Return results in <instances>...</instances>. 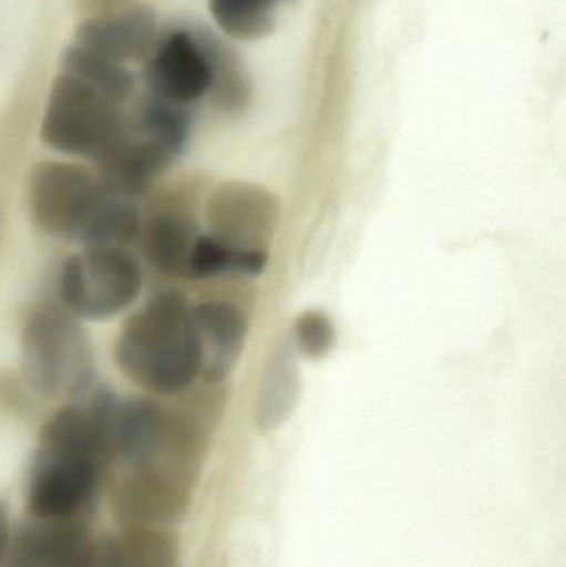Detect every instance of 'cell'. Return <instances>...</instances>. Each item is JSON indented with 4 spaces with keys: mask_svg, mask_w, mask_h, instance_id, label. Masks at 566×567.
I'll return each mask as SVG.
<instances>
[{
    "mask_svg": "<svg viewBox=\"0 0 566 567\" xmlns=\"http://www.w3.org/2000/svg\"><path fill=\"white\" fill-rule=\"evenodd\" d=\"M119 402L112 390L92 389L43 423L27 482L29 516L89 518L113 462Z\"/></svg>",
    "mask_w": 566,
    "mask_h": 567,
    "instance_id": "1",
    "label": "cell"
},
{
    "mask_svg": "<svg viewBox=\"0 0 566 567\" xmlns=\"http://www.w3.org/2000/svg\"><path fill=\"white\" fill-rule=\"evenodd\" d=\"M113 359L126 379L153 395L186 392L203 370L189 300L178 290L153 296L120 330Z\"/></svg>",
    "mask_w": 566,
    "mask_h": 567,
    "instance_id": "2",
    "label": "cell"
},
{
    "mask_svg": "<svg viewBox=\"0 0 566 567\" xmlns=\"http://www.w3.org/2000/svg\"><path fill=\"white\" fill-rule=\"evenodd\" d=\"M212 446V422L195 409L153 399L120 400L112 429L113 460L125 472L158 473L196 489Z\"/></svg>",
    "mask_w": 566,
    "mask_h": 567,
    "instance_id": "3",
    "label": "cell"
},
{
    "mask_svg": "<svg viewBox=\"0 0 566 567\" xmlns=\"http://www.w3.org/2000/svg\"><path fill=\"white\" fill-rule=\"evenodd\" d=\"M20 367L30 389L45 399H83L93 389L92 343L66 310L30 313L20 333Z\"/></svg>",
    "mask_w": 566,
    "mask_h": 567,
    "instance_id": "4",
    "label": "cell"
},
{
    "mask_svg": "<svg viewBox=\"0 0 566 567\" xmlns=\"http://www.w3.org/2000/svg\"><path fill=\"white\" fill-rule=\"evenodd\" d=\"M132 128L125 105L76 76L59 72L40 125L43 145L62 155L100 162Z\"/></svg>",
    "mask_w": 566,
    "mask_h": 567,
    "instance_id": "5",
    "label": "cell"
},
{
    "mask_svg": "<svg viewBox=\"0 0 566 567\" xmlns=\"http://www.w3.org/2000/svg\"><path fill=\"white\" fill-rule=\"evenodd\" d=\"M143 281L142 265L125 248L83 249L63 262L59 296L75 319H112L135 302Z\"/></svg>",
    "mask_w": 566,
    "mask_h": 567,
    "instance_id": "6",
    "label": "cell"
},
{
    "mask_svg": "<svg viewBox=\"0 0 566 567\" xmlns=\"http://www.w3.org/2000/svg\"><path fill=\"white\" fill-rule=\"evenodd\" d=\"M103 185L75 163H37L30 173L29 212L33 225L50 238L76 243L92 216Z\"/></svg>",
    "mask_w": 566,
    "mask_h": 567,
    "instance_id": "7",
    "label": "cell"
},
{
    "mask_svg": "<svg viewBox=\"0 0 566 567\" xmlns=\"http://www.w3.org/2000/svg\"><path fill=\"white\" fill-rule=\"evenodd\" d=\"M142 76L148 95L176 105L192 106L208 95L212 63L196 29L173 27L159 32L143 62Z\"/></svg>",
    "mask_w": 566,
    "mask_h": 567,
    "instance_id": "8",
    "label": "cell"
},
{
    "mask_svg": "<svg viewBox=\"0 0 566 567\" xmlns=\"http://www.w3.org/2000/svg\"><path fill=\"white\" fill-rule=\"evenodd\" d=\"M206 219L213 238L228 248L266 251L278 226L279 205L261 186L231 182L213 193Z\"/></svg>",
    "mask_w": 566,
    "mask_h": 567,
    "instance_id": "9",
    "label": "cell"
},
{
    "mask_svg": "<svg viewBox=\"0 0 566 567\" xmlns=\"http://www.w3.org/2000/svg\"><path fill=\"white\" fill-rule=\"evenodd\" d=\"M195 489L158 473L125 472L112 492L120 529L176 528L188 519Z\"/></svg>",
    "mask_w": 566,
    "mask_h": 567,
    "instance_id": "10",
    "label": "cell"
},
{
    "mask_svg": "<svg viewBox=\"0 0 566 567\" xmlns=\"http://www.w3.org/2000/svg\"><path fill=\"white\" fill-rule=\"evenodd\" d=\"M93 548L86 519L29 516L12 533L0 567H90Z\"/></svg>",
    "mask_w": 566,
    "mask_h": 567,
    "instance_id": "11",
    "label": "cell"
},
{
    "mask_svg": "<svg viewBox=\"0 0 566 567\" xmlns=\"http://www.w3.org/2000/svg\"><path fill=\"white\" fill-rule=\"evenodd\" d=\"M156 10L148 3H132L119 12L85 17L76 25L75 43L113 62H145L158 40Z\"/></svg>",
    "mask_w": 566,
    "mask_h": 567,
    "instance_id": "12",
    "label": "cell"
},
{
    "mask_svg": "<svg viewBox=\"0 0 566 567\" xmlns=\"http://www.w3.org/2000/svg\"><path fill=\"white\" fill-rule=\"evenodd\" d=\"M203 350L202 377L206 383L228 379L248 339V319L229 300L208 299L192 306Z\"/></svg>",
    "mask_w": 566,
    "mask_h": 567,
    "instance_id": "13",
    "label": "cell"
},
{
    "mask_svg": "<svg viewBox=\"0 0 566 567\" xmlns=\"http://www.w3.org/2000/svg\"><path fill=\"white\" fill-rule=\"evenodd\" d=\"M178 158L162 143L130 128L128 135L95 165L103 185L138 199Z\"/></svg>",
    "mask_w": 566,
    "mask_h": 567,
    "instance_id": "14",
    "label": "cell"
},
{
    "mask_svg": "<svg viewBox=\"0 0 566 567\" xmlns=\"http://www.w3.org/2000/svg\"><path fill=\"white\" fill-rule=\"evenodd\" d=\"M90 567H179V536L169 528L120 529L95 543Z\"/></svg>",
    "mask_w": 566,
    "mask_h": 567,
    "instance_id": "15",
    "label": "cell"
},
{
    "mask_svg": "<svg viewBox=\"0 0 566 567\" xmlns=\"http://www.w3.org/2000/svg\"><path fill=\"white\" fill-rule=\"evenodd\" d=\"M193 216L178 209L156 213L142 228V248L155 271L168 278H188L189 258L198 238Z\"/></svg>",
    "mask_w": 566,
    "mask_h": 567,
    "instance_id": "16",
    "label": "cell"
},
{
    "mask_svg": "<svg viewBox=\"0 0 566 567\" xmlns=\"http://www.w3.org/2000/svg\"><path fill=\"white\" fill-rule=\"evenodd\" d=\"M301 393V377L289 349H279L271 357L265 380L259 385L255 403L256 429L272 433L285 425L298 405Z\"/></svg>",
    "mask_w": 566,
    "mask_h": 567,
    "instance_id": "17",
    "label": "cell"
},
{
    "mask_svg": "<svg viewBox=\"0 0 566 567\" xmlns=\"http://www.w3.org/2000/svg\"><path fill=\"white\" fill-rule=\"evenodd\" d=\"M140 231L142 216L136 199L103 185L102 196L80 233L76 245L83 249L123 248Z\"/></svg>",
    "mask_w": 566,
    "mask_h": 567,
    "instance_id": "18",
    "label": "cell"
},
{
    "mask_svg": "<svg viewBox=\"0 0 566 567\" xmlns=\"http://www.w3.org/2000/svg\"><path fill=\"white\" fill-rule=\"evenodd\" d=\"M59 65L60 72L76 76L122 105L128 103L135 95L136 76L132 70L92 50L83 49L75 42L62 50Z\"/></svg>",
    "mask_w": 566,
    "mask_h": 567,
    "instance_id": "19",
    "label": "cell"
},
{
    "mask_svg": "<svg viewBox=\"0 0 566 567\" xmlns=\"http://www.w3.org/2000/svg\"><path fill=\"white\" fill-rule=\"evenodd\" d=\"M189 109L192 106L176 105L145 93L135 113H130L132 130L182 156L192 136L193 116Z\"/></svg>",
    "mask_w": 566,
    "mask_h": 567,
    "instance_id": "20",
    "label": "cell"
},
{
    "mask_svg": "<svg viewBox=\"0 0 566 567\" xmlns=\"http://www.w3.org/2000/svg\"><path fill=\"white\" fill-rule=\"evenodd\" d=\"M196 32L212 63L213 79L208 93L213 105L219 112H241L249 102V86L238 60L225 43L219 42L218 37L202 29H196Z\"/></svg>",
    "mask_w": 566,
    "mask_h": 567,
    "instance_id": "21",
    "label": "cell"
},
{
    "mask_svg": "<svg viewBox=\"0 0 566 567\" xmlns=\"http://www.w3.org/2000/svg\"><path fill=\"white\" fill-rule=\"evenodd\" d=\"M281 0H209L213 19L226 35L261 39L275 29L272 7Z\"/></svg>",
    "mask_w": 566,
    "mask_h": 567,
    "instance_id": "22",
    "label": "cell"
},
{
    "mask_svg": "<svg viewBox=\"0 0 566 567\" xmlns=\"http://www.w3.org/2000/svg\"><path fill=\"white\" fill-rule=\"evenodd\" d=\"M238 251L213 238L212 235H199L193 246L189 258L188 279L205 281L219 278L226 272H235Z\"/></svg>",
    "mask_w": 566,
    "mask_h": 567,
    "instance_id": "23",
    "label": "cell"
},
{
    "mask_svg": "<svg viewBox=\"0 0 566 567\" xmlns=\"http://www.w3.org/2000/svg\"><path fill=\"white\" fill-rule=\"evenodd\" d=\"M295 336L306 355L311 359H321L335 347V323L326 313L308 310L296 320Z\"/></svg>",
    "mask_w": 566,
    "mask_h": 567,
    "instance_id": "24",
    "label": "cell"
},
{
    "mask_svg": "<svg viewBox=\"0 0 566 567\" xmlns=\"http://www.w3.org/2000/svg\"><path fill=\"white\" fill-rule=\"evenodd\" d=\"M10 539H12V529H10L9 512H7L6 505L0 502V565L6 558Z\"/></svg>",
    "mask_w": 566,
    "mask_h": 567,
    "instance_id": "25",
    "label": "cell"
}]
</instances>
